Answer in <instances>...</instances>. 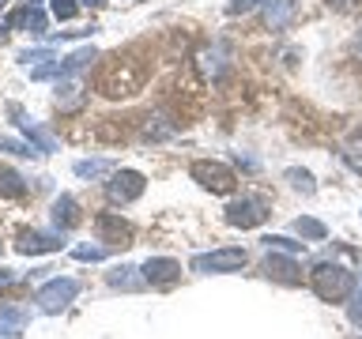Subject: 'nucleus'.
Returning a JSON list of instances; mask_svg holds the SVG:
<instances>
[{
    "label": "nucleus",
    "instance_id": "obj_1",
    "mask_svg": "<svg viewBox=\"0 0 362 339\" xmlns=\"http://www.w3.org/2000/svg\"><path fill=\"white\" fill-rule=\"evenodd\" d=\"M310 287L321 302H347L351 290H355V271H347L336 260H321L310 271Z\"/></svg>",
    "mask_w": 362,
    "mask_h": 339
},
{
    "label": "nucleus",
    "instance_id": "obj_2",
    "mask_svg": "<svg viewBox=\"0 0 362 339\" xmlns=\"http://www.w3.org/2000/svg\"><path fill=\"white\" fill-rule=\"evenodd\" d=\"M189 177L197 181L200 189L215 192V196H230L234 185H238L234 170L226 166V162H215V158H197V162L189 166Z\"/></svg>",
    "mask_w": 362,
    "mask_h": 339
},
{
    "label": "nucleus",
    "instance_id": "obj_3",
    "mask_svg": "<svg viewBox=\"0 0 362 339\" xmlns=\"http://www.w3.org/2000/svg\"><path fill=\"white\" fill-rule=\"evenodd\" d=\"M245 249H211V253H197L189 260L192 271L200 275H230V271H242L245 268Z\"/></svg>",
    "mask_w": 362,
    "mask_h": 339
},
{
    "label": "nucleus",
    "instance_id": "obj_4",
    "mask_svg": "<svg viewBox=\"0 0 362 339\" xmlns=\"http://www.w3.org/2000/svg\"><path fill=\"white\" fill-rule=\"evenodd\" d=\"M268 215H272L268 200H260V196H242V200L226 203L223 219H226V226H234V230H253V226H264Z\"/></svg>",
    "mask_w": 362,
    "mask_h": 339
},
{
    "label": "nucleus",
    "instance_id": "obj_5",
    "mask_svg": "<svg viewBox=\"0 0 362 339\" xmlns=\"http://www.w3.org/2000/svg\"><path fill=\"white\" fill-rule=\"evenodd\" d=\"M76 294H79V282L72 275H57L49 282H42L38 294H34V302H38L42 313H61L76 302Z\"/></svg>",
    "mask_w": 362,
    "mask_h": 339
},
{
    "label": "nucleus",
    "instance_id": "obj_6",
    "mask_svg": "<svg viewBox=\"0 0 362 339\" xmlns=\"http://www.w3.org/2000/svg\"><path fill=\"white\" fill-rule=\"evenodd\" d=\"M144 189H147V181H144L140 170H117V174L106 181L110 203H132V200L144 196Z\"/></svg>",
    "mask_w": 362,
    "mask_h": 339
},
{
    "label": "nucleus",
    "instance_id": "obj_7",
    "mask_svg": "<svg viewBox=\"0 0 362 339\" xmlns=\"http://www.w3.org/2000/svg\"><path fill=\"white\" fill-rule=\"evenodd\" d=\"M140 275H144L147 287H174L181 279V264L170 256H147L140 264Z\"/></svg>",
    "mask_w": 362,
    "mask_h": 339
},
{
    "label": "nucleus",
    "instance_id": "obj_8",
    "mask_svg": "<svg viewBox=\"0 0 362 339\" xmlns=\"http://www.w3.org/2000/svg\"><path fill=\"white\" fill-rule=\"evenodd\" d=\"M64 242H61V230L45 234V230H19L16 237V253L23 256H42V253H57Z\"/></svg>",
    "mask_w": 362,
    "mask_h": 339
},
{
    "label": "nucleus",
    "instance_id": "obj_9",
    "mask_svg": "<svg viewBox=\"0 0 362 339\" xmlns=\"http://www.w3.org/2000/svg\"><path fill=\"white\" fill-rule=\"evenodd\" d=\"M95 234H98V242L129 245L132 242V222H124L121 215H113V211H102V215H95Z\"/></svg>",
    "mask_w": 362,
    "mask_h": 339
},
{
    "label": "nucleus",
    "instance_id": "obj_10",
    "mask_svg": "<svg viewBox=\"0 0 362 339\" xmlns=\"http://www.w3.org/2000/svg\"><path fill=\"white\" fill-rule=\"evenodd\" d=\"M264 275L283 282V287H298V282H302V271H298V264H294V256L291 253H276V249H268Z\"/></svg>",
    "mask_w": 362,
    "mask_h": 339
},
{
    "label": "nucleus",
    "instance_id": "obj_11",
    "mask_svg": "<svg viewBox=\"0 0 362 339\" xmlns=\"http://www.w3.org/2000/svg\"><path fill=\"white\" fill-rule=\"evenodd\" d=\"M8 113L16 117V124L23 129V136H27V143H30L38 155H49V151H57V140H53V136L42 129V124H34V121L27 117V113H23V106H8Z\"/></svg>",
    "mask_w": 362,
    "mask_h": 339
},
{
    "label": "nucleus",
    "instance_id": "obj_12",
    "mask_svg": "<svg viewBox=\"0 0 362 339\" xmlns=\"http://www.w3.org/2000/svg\"><path fill=\"white\" fill-rule=\"evenodd\" d=\"M79 219H83V215H79V203H76V196H68V192H61V196L53 200V226L61 234H68V230H76L79 226Z\"/></svg>",
    "mask_w": 362,
    "mask_h": 339
},
{
    "label": "nucleus",
    "instance_id": "obj_13",
    "mask_svg": "<svg viewBox=\"0 0 362 339\" xmlns=\"http://www.w3.org/2000/svg\"><path fill=\"white\" fill-rule=\"evenodd\" d=\"M30 324V313L23 305H4L0 309V339H19Z\"/></svg>",
    "mask_w": 362,
    "mask_h": 339
},
{
    "label": "nucleus",
    "instance_id": "obj_14",
    "mask_svg": "<svg viewBox=\"0 0 362 339\" xmlns=\"http://www.w3.org/2000/svg\"><path fill=\"white\" fill-rule=\"evenodd\" d=\"M11 27L16 30H27V34H45V11L38 8V4H27V8H19V11H11Z\"/></svg>",
    "mask_w": 362,
    "mask_h": 339
},
{
    "label": "nucleus",
    "instance_id": "obj_15",
    "mask_svg": "<svg viewBox=\"0 0 362 339\" xmlns=\"http://www.w3.org/2000/svg\"><path fill=\"white\" fill-rule=\"evenodd\" d=\"M294 16V0H264V27L279 30Z\"/></svg>",
    "mask_w": 362,
    "mask_h": 339
},
{
    "label": "nucleus",
    "instance_id": "obj_16",
    "mask_svg": "<svg viewBox=\"0 0 362 339\" xmlns=\"http://www.w3.org/2000/svg\"><path fill=\"white\" fill-rule=\"evenodd\" d=\"M0 196H4V200H19V196H27V177L16 174L11 166H0Z\"/></svg>",
    "mask_w": 362,
    "mask_h": 339
},
{
    "label": "nucleus",
    "instance_id": "obj_17",
    "mask_svg": "<svg viewBox=\"0 0 362 339\" xmlns=\"http://www.w3.org/2000/svg\"><path fill=\"white\" fill-rule=\"evenodd\" d=\"M140 268H132V264H121V268H113L110 275H106V282L113 290H140L144 287V275H136Z\"/></svg>",
    "mask_w": 362,
    "mask_h": 339
},
{
    "label": "nucleus",
    "instance_id": "obj_18",
    "mask_svg": "<svg viewBox=\"0 0 362 339\" xmlns=\"http://www.w3.org/2000/svg\"><path fill=\"white\" fill-rule=\"evenodd\" d=\"M57 106H61L64 113L83 106V90H79V83H72V79H57Z\"/></svg>",
    "mask_w": 362,
    "mask_h": 339
},
{
    "label": "nucleus",
    "instance_id": "obj_19",
    "mask_svg": "<svg viewBox=\"0 0 362 339\" xmlns=\"http://www.w3.org/2000/svg\"><path fill=\"white\" fill-rule=\"evenodd\" d=\"M72 170H76V177H102V174L113 170V162L110 158H79Z\"/></svg>",
    "mask_w": 362,
    "mask_h": 339
},
{
    "label": "nucleus",
    "instance_id": "obj_20",
    "mask_svg": "<svg viewBox=\"0 0 362 339\" xmlns=\"http://www.w3.org/2000/svg\"><path fill=\"white\" fill-rule=\"evenodd\" d=\"M287 181H291V189H294V192H302V196H313V192H317V181H313L310 170L291 166V170H287Z\"/></svg>",
    "mask_w": 362,
    "mask_h": 339
},
{
    "label": "nucleus",
    "instance_id": "obj_21",
    "mask_svg": "<svg viewBox=\"0 0 362 339\" xmlns=\"http://www.w3.org/2000/svg\"><path fill=\"white\" fill-rule=\"evenodd\" d=\"M294 230H298L305 242H321V237L328 234L321 219H310V215H302V219H294Z\"/></svg>",
    "mask_w": 362,
    "mask_h": 339
},
{
    "label": "nucleus",
    "instance_id": "obj_22",
    "mask_svg": "<svg viewBox=\"0 0 362 339\" xmlns=\"http://www.w3.org/2000/svg\"><path fill=\"white\" fill-rule=\"evenodd\" d=\"M264 249H276V253L298 256V253H305V242H291V237H283V234H268V237H264Z\"/></svg>",
    "mask_w": 362,
    "mask_h": 339
},
{
    "label": "nucleus",
    "instance_id": "obj_23",
    "mask_svg": "<svg viewBox=\"0 0 362 339\" xmlns=\"http://www.w3.org/2000/svg\"><path fill=\"white\" fill-rule=\"evenodd\" d=\"M72 256H76V260H90V264H95V260H106V256H110V249H106V245H76Z\"/></svg>",
    "mask_w": 362,
    "mask_h": 339
},
{
    "label": "nucleus",
    "instance_id": "obj_24",
    "mask_svg": "<svg viewBox=\"0 0 362 339\" xmlns=\"http://www.w3.org/2000/svg\"><path fill=\"white\" fill-rule=\"evenodd\" d=\"M204 72H208V76H219L223 72V49H219V45L204 53Z\"/></svg>",
    "mask_w": 362,
    "mask_h": 339
},
{
    "label": "nucleus",
    "instance_id": "obj_25",
    "mask_svg": "<svg viewBox=\"0 0 362 339\" xmlns=\"http://www.w3.org/2000/svg\"><path fill=\"white\" fill-rule=\"evenodd\" d=\"M0 151H8V155H38L30 143H23V140H8V136H0Z\"/></svg>",
    "mask_w": 362,
    "mask_h": 339
},
{
    "label": "nucleus",
    "instance_id": "obj_26",
    "mask_svg": "<svg viewBox=\"0 0 362 339\" xmlns=\"http://www.w3.org/2000/svg\"><path fill=\"white\" fill-rule=\"evenodd\" d=\"M76 11H79V0H53V16L57 19H76Z\"/></svg>",
    "mask_w": 362,
    "mask_h": 339
},
{
    "label": "nucleus",
    "instance_id": "obj_27",
    "mask_svg": "<svg viewBox=\"0 0 362 339\" xmlns=\"http://www.w3.org/2000/svg\"><path fill=\"white\" fill-rule=\"evenodd\" d=\"M19 61L27 64V68H30V64L38 68V64H49V61H53V53H49V49H27V53H19Z\"/></svg>",
    "mask_w": 362,
    "mask_h": 339
},
{
    "label": "nucleus",
    "instance_id": "obj_28",
    "mask_svg": "<svg viewBox=\"0 0 362 339\" xmlns=\"http://www.w3.org/2000/svg\"><path fill=\"white\" fill-rule=\"evenodd\" d=\"M257 4H264V0H230V4H226V16H245V11H253Z\"/></svg>",
    "mask_w": 362,
    "mask_h": 339
},
{
    "label": "nucleus",
    "instance_id": "obj_29",
    "mask_svg": "<svg viewBox=\"0 0 362 339\" xmlns=\"http://www.w3.org/2000/svg\"><path fill=\"white\" fill-rule=\"evenodd\" d=\"M325 4L332 8V11H355V8L362 4V0H325Z\"/></svg>",
    "mask_w": 362,
    "mask_h": 339
},
{
    "label": "nucleus",
    "instance_id": "obj_30",
    "mask_svg": "<svg viewBox=\"0 0 362 339\" xmlns=\"http://www.w3.org/2000/svg\"><path fill=\"white\" fill-rule=\"evenodd\" d=\"M347 321L362 328V302H351V309H347Z\"/></svg>",
    "mask_w": 362,
    "mask_h": 339
},
{
    "label": "nucleus",
    "instance_id": "obj_31",
    "mask_svg": "<svg viewBox=\"0 0 362 339\" xmlns=\"http://www.w3.org/2000/svg\"><path fill=\"white\" fill-rule=\"evenodd\" d=\"M11 279H16V271H11V268H0V287H4V282H11Z\"/></svg>",
    "mask_w": 362,
    "mask_h": 339
},
{
    "label": "nucleus",
    "instance_id": "obj_32",
    "mask_svg": "<svg viewBox=\"0 0 362 339\" xmlns=\"http://www.w3.org/2000/svg\"><path fill=\"white\" fill-rule=\"evenodd\" d=\"M351 53H355V56H358V61H362V34H358V38H355V42H351Z\"/></svg>",
    "mask_w": 362,
    "mask_h": 339
},
{
    "label": "nucleus",
    "instance_id": "obj_33",
    "mask_svg": "<svg viewBox=\"0 0 362 339\" xmlns=\"http://www.w3.org/2000/svg\"><path fill=\"white\" fill-rule=\"evenodd\" d=\"M87 8H106V0H83Z\"/></svg>",
    "mask_w": 362,
    "mask_h": 339
},
{
    "label": "nucleus",
    "instance_id": "obj_34",
    "mask_svg": "<svg viewBox=\"0 0 362 339\" xmlns=\"http://www.w3.org/2000/svg\"><path fill=\"white\" fill-rule=\"evenodd\" d=\"M355 302H362V279H358V294H355Z\"/></svg>",
    "mask_w": 362,
    "mask_h": 339
},
{
    "label": "nucleus",
    "instance_id": "obj_35",
    "mask_svg": "<svg viewBox=\"0 0 362 339\" xmlns=\"http://www.w3.org/2000/svg\"><path fill=\"white\" fill-rule=\"evenodd\" d=\"M27 4H38V0H27Z\"/></svg>",
    "mask_w": 362,
    "mask_h": 339
},
{
    "label": "nucleus",
    "instance_id": "obj_36",
    "mask_svg": "<svg viewBox=\"0 0 362 339\" xmlns=\"http://www.w3.org/2000/svg\"><path fill=\"white\" fill-rule=\"evenodd\" d=\"M4 4H8V0H0V8H4Z\"/></svg>",
    "mask_w": 362,
    "mask_h": 339
}]
</instances>
